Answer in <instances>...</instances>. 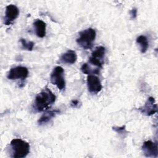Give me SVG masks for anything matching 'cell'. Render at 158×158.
Returning <instances> with one entry per match:
<instances>
[{
	"label": "cell",
	"instance_id": "3",
	"mask_svg": "<svg viewBox=\"0 0 158 158\" xmlns=\"http://www.w3.org/2000/svg\"><path fill=\"white\" fill-rule=\"evenodd\" d=\"M78 35L79 37L76 40L78 45L84 49H91L96 36L95 30L88 28L79 32Z\"/></svg>",
	"mask_w": 158,
	"mask_h": 158
},
{
	"label": "cell",
	"instance_id": "10",
	"mask_svg": "<svg viewBox=\"0 0 158 158\" xmlns=\"http://www.w3.org/2000/svg\"><path fill=\"white\" fill-rule=\"evenodd\" d=\"M138 110L147 116L152 115L157 112V106L156 104V101L153 97H149L145 102L144 105L138 108Z\"/></svg>",
	"mask_w": 158,
	"mask_h": 158
},
{
	"label": "cell",
	"instance_id": "8",
	"mask_svg": "<svg viewBox=\"0 0 158 158\" xmlns=\"http://www.w3.org/2000/svg\"><path fill=\"white\" fill-rule=\"evenodd\" d=\"M143 152L146 157H157L158 156V148L157 142L151 140L144 141L141 147Z\"/></svg>",
	"mask_w": 158,
	"mask_h": 158
},
{
	"label": "cell",
	"instance_id": "17",
	"mask_svg": "<svg viewBox=\"0 0 158 158\" xmlns=\"http://www.w3.org/2000/svg\"><path fill=\"white\" fill-rule=\"evenodd\" d=\"M112 129L115 132H117V133H118L121 135H123L127 133V131L126 128H125V126H122V127H113Z\"/></svg>",
	"mask_w": 158,
	"mask_h": 158
},
{
	"label": "cell",
	"instance_id": "14",
	"mask_svg": "<svg viewBox=\"0 0 158 158\" xmlns=\"http://www.w3.org/2000/svg\"><path fill=\"white\" fill-rule=\"evenodd\" d=\"M136 43L140 46L141 53H145L149 48V42L146 36L144 35L139 36L136 38Z\"/></svg>",
	"mask_w": 158,
	"mask_h": 158
},
{
	"label": "cell",
	"instance_id": "2",
	"mask_svg": "<svg viewBox=\"0 0 158 158\" xmlns=\"http://www.w3.org/2000/svg\"><path fill=\"white\" fill-rule=\"evenodd\" d=\"M30 144L28 142L20 139H13L9 144L10 156L12 158H23L30 152Z\"/></svg>",
	"mask_w": 158,
	"mask_h": 158
},
{
	"label": "cell",
	"instance_id": "19",
	"mask_svg": "<svg viewBox=\"0 0 158 158\" xmlns=\"http://www.w3.org/2000/svg\"><path fill=\"white\" fill-rule=\"evenodd\" d=\"M70 106L72 107H78L79 106V101L78 100H73L71 101Z\"/></svg>",
	"mask_w": 158,
	"mask_h": 158
},
{
	"label": "cell",
	"instance_id": "6",
	"mask_svg": "<svg viewBox=\"0 0 158 158\" xmlns=\"http://www.w3.org/2000/svg\"><path fill=\"white\" fill-rule=\"evenodd\" d=\"M28 70L27 67L23 66H17L10 69L7 75V78L11 80H20L23 81L28 77Z\"/></svg>",
	"mask_w": 158,
	"mask_h": 158
},
{
	"label": "cell",
	"instance_id": "4",
	"mask_svg": "<svg viewBox=\"0 0 158 158\" xmlns=\"http://www.w3.org/2000/svg\"><path fill=\"white\" fill-rule=\"evenodd\" d=\"M105 54L106 48L104 46H99L96 47L91 53L88 64L91 66H94L97 69H102Z\"/></svg>",
	"mask_w": 158,
	"mask_h": 158
},
{
	"label": "cell",
	"instance_id": "11",
	"mask_svg": "<svg viewBox=\"0 0 158 158\" xmlns=\"http://www.w3.org/2000/svg\"><path fill=\"white\" fill-rule=\"evenodd\" d=\"M77 59V55L75 51L69 49L67 52L62 54L60 57V60L62 62L68 64H74Z\"/></svg>",
	"mask_w": 158,
	"mask_h": 158
},
{
	"label": "cell",
	"instance_id": "7",
	"mask_svg": "<svg viewBox=\"0 0 158 158\" xmlns=\"http://www.w3.org/2000/svg\"><path fill=\"white\" fill-rule=\"evenodd\" d=\"M19 9L14 5L9 4L6 7L5 17L4 19V23L6 25H10L13 23L14 21L19 17Z\"/></svg>",
	"mask_w": 158,
	"mask_h": 158
},
{
	"label": "cell",
	"instance_id": "18",
	"mask_svg": "<svg viewBox=\"0 0 158 158\" xmlns=\"http://www.w3.org/2000/svg\"><path fill=\"white\" fill-rule=\"evenodd\" d=\"M137 12H138L137 9L135 8V7H133L131 10V11H130V15H131V18L132 19H135L137 17Z\"/></svg>",
	"mask_w": 158,
	"mask_h": 158
},
{
	"label": "cell",
	"instance_id": "12",
	"mask_svg": "<svg viewBox=\"0 0 158 158\" xmlns=\"http://www.w3.org/2000/svg\"><path fill=\"white\" fill-rule=\"evenodd\" d=\"M60 110L58 109L52 110H48L46 112H44L41 117L38 119V123L40 125L46 124L50 122L51 119L54 117H55L58 114L60 113Z\"/></svg>",
	"mask_w": 158,
	"mask_h": 158
},
{
	"label": "cell",
	"instance_id": "5",
	"mask_svg": "<svg viewBox=\"0 0 158 158\" xmlns=\"http://www.w3.org/2000/svg\"><path fill=\"white\" fill-rule=\"evenodd\" d=\"M50 80L52 84L56 85L59 90L65 88V80L64 69L60 66H56L50 75Z\"/></svg>",
	"mask_w": 158,
	"mask_h": 158
},
{
	"label": "cell",
	"instance_id": "9",
	"mask_svg": "<svg viewBox=\"0 0 158 158\" xmlns=\"http://www.w3.org/2000/svg\"><path fill=\"white\" fill-rule=\"evenodd\" d=\"M86 82L88 91L91 93L97 94L100 92L102 88L99 78L94 75H88Z\"/></svg>",
	"mask_w": 158,
	"mask_h": 158
},
{
	"label": "cell",
	"instance_id": "1",
	"mask_svg": "<svg viewBox=\"0 0 158 158\" xmlns=\"http://www.w3.org/2000/svg\"><path fill=\"white\" fill-rule=\"evenodd\" d=\"M56 99L55 94L48 87H46L36 96L33 109L38 112L47 110L54 103Z\"/></svg>",
	"mask_w": 158,
	"mask_h": 158
},
{
	"label": "cell",
	"instance_id": "16",
	"mask_svg": "<svg viewBox=\"0 0 158 158\" xmlns=\"http://www.w3.org/2000/svg\"><path fill=\"white\" fill-rule=\"evenodd\" d=\"M20 41L21 43L22 49H23L25 50H27V51H32L33 50L34 46H35V43L33 41H28L25 39H23V38H21L20 40Z\"/></svg>",
	"mask_w": 158,
	"mask_h": 158
},
{
	"label": "cell",
	"instance_id": "13",
	"mask_svg": "<svg viewBox=\"0 0 158 158\" xmlns=\"http://www.w3.org/2000/svg\"><path fill=\"white\" fill-rule=\"evenodd\" d=\"M35 33L39 38H43L46 35V23L40 19H36L33 23Z\"/></svg>",
	"mask_w": 158,
	"mask_h": 158
},
{
	"label": "cell",
	"instance_id": "15",
	"mask_svg": "<svg viewBox=\"0 0 158 158\" xmlns=\"http://www.w3.org/2000/svg\"><path fill=\"white\" fill-rule=\"evenodd\" d=\"M81 72L87 75H93V74H99L100 72V70L96 69L90 66L88 63L83 64L81 67Z\"/></svg>",
	"mask_w": 158,
	"mask_h": 158
}]
</instances>
